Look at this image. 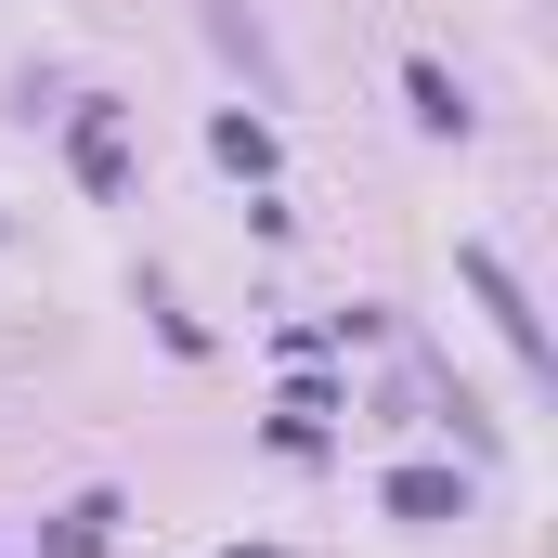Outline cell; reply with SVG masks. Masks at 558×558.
<instances>
[{
  "instance_id": "6",
  "label": "cell",
  "mask_w": 558,
  "mask_h": 558,
  "mask_svg": "<svg viewBox=\"0 0 558 558\" xmlns=\"http://www.w3.org/2000/svg\"><path fill=\"white\" fill-rule=\"evenodd\" d=\"M105 533H118V507H105V494H92V507H65V520H52V546H65V558H92V546H105Z\"/></svg>"
},
{
  "instance_id": "3",
  "label": "cell",
  "mask_w": 558,
  "mask_h": 558,
  "mask_svg": "<svg viewBox=\"0 0 558 558\" xmlns=\"http://www.w3.org/2000/svg\"><path fill=\"white\" fill-rule=\"evenodd\" d=\"M390 507H403V520H441V507H468V481H441V468H403V481H390Z\"/></svg>"
},
{
  "instance_id": "5",
  "label": "cell",
  "mask_w": 558,
  "mask_h": 558,
  "mask_svg": "<svg viewBox=\"0 0 558 558\" xmlns=\"http://www.w3.org/2000/svg\"><path fill=\"white\" fill-rule=\"evenodd\" d=\"M208 143H221V169H247V182L274 169V131H260V118H221V131H208Z\"/></svg>"
},
{
  "instance_id": "4",
  "label": "cell",
  "mask_w": 558,
  "mask_h": 558,
  "mask_svg": "<svg viewBox=\"0 0 558 558\" xmlns=\"http://www.w3.org/2000/svg\"><path fill=\"white\" fill-rule=\"evenodd\" d=\"M403 92H416V118H428V131H468V92H454V78H441V65H416V78H403Z\"/></svg>"
},
{
  "instance_id": "1",
  "label": "cell",
  "mask_w": 558,
  "mask_h": 558,
  "mask_svg": "<svg viewBox=\"0 0 558 558\" xmlns=\"http://www.w3.org/2000/svg\"><path fill=\"white\" fill-rule=\"evenodd\" d=\"M454 274H468V299H481V312L507 325V351H520V364L546 377V325H533V299H520V274H507L494 247H454Z\"/></svg>"
},
{
  "instance_id": "2",
  "label": "cell",
  "mask_w": 558,
  "mask_h": 558,
  "mask_svg": "<svg viewBox=\"0 0 558 558\" xmlns=\"http://www.w3.org/2000/svg\"><path fill=\"white\" fill-rule=\"evenodd\" d=\"M65 143H78L92 195H131V143H118V105H78V118H65Z\"/></svg>"
}]
</instances>
